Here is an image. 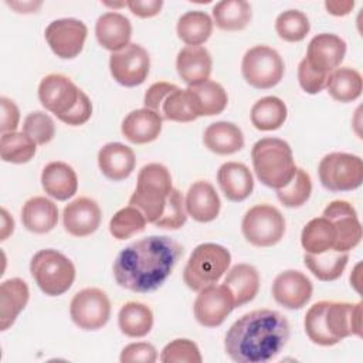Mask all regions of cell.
I'll use <instances>...</instances> for the list:
<instances>
[{"mask_svg":"<svg viewBox=\"0 0 363 363\" xmlns=\"http://www.w3.org/2000/svg\"><path fill=\"white\" fill-rule=\"evenodd\" d=\"M23 132L37 145H47L55 136V125L50 115L41 111L31 112L23 122Z\"/></svg>","mask_w":363,"mask_h":363,"instance_id":"f6af8a7d","label":"cell"},{"mask_svg":"<svg viewBox=\"0 0 363 363\" xmlns=\"http://www.w3.org/2000/svg\"><path fill=\"white\" fill-rule=\"evenodd\" d=\"M102 211L98 203L89 197H78L68 203L62 211L64 228L74 237H86L95 233L101 224Z\"/></svg>","mask_w":363,"mask_h":363,"instance_id":"ffe728a7","label":"cell"},{"mask_svg":"<svg viewBox=\"0 0 363 363\" xmlns=\"http://www.w3.org/2000/svg\"><path fill=\"white\" fill-rule=\"evenodd\" d=\"M323 217L328 218L337 234L335 251L349 252L362 240V224L357 218L354 207L346 200H333L323 210Z\"/></svg>","mask_w":363,"mask_h":363,"instance_id":"e0dca14e","label":"cell"},{"mask_svg":"<svg viewBox=\"0 0 363 363\" xmlns=\"http://www.w3.org/2000/svg\"><path fill=\"white\" fill-rule=\"evenodd\" d=\"M105 6H109V7H113V9H118V7H125L126 6V1H121V3H109V1H104Z\"/></svg>","mask_w":363,"mask_h":363,"instance_id":"9f6ffc18","label":"cell"},{"mask_svg":"<svg viewBox=\"0 0 363 363\" xmlns=\"http://www.w3.org/2000/svg\"><path fill=\"white\" fill-rule=\"evenodd\" d=\"M126 6L135 16L140 18H149L160 13L163 7V1L162 0H129L126 1Z\"/></svg>","mask_w":363,"mask_h":363,"instance_id":"816d5d0a","label":"cell"},{"mask_svg":"<svg viewBox=\"0 0 363 363\" xmlns=\"http://www.w3.org/2000/svg\"><path fill=\"white\" fill-rule=\"evenodd\" d=\"M311 30V23L306 14L301 10L289 9L282 11L275 20V31L284 41H302Z\"/></svg>","mask_w":363,"mask_h":363,"instance_id":"b9f144b4","label":"cell"},{"mask_svg":"<svg viewBox=\"0 0 363 363\" xmlns=\"http://www.w3.org/2000/svg\"><path fill=\"white\" fill-rule=\"evenodd\" d=\"M14 230V221L6 208H1V235L0 240L4 241Z\"/></svg>","mask_w":363,"mask_h":363,"instance_id":"11a10c76","label":"cell"},{"mask_svg":"<svg viewBox=\"0 0 363 363\" xmlns=\"http://www.w3.org/2000/svg\"><path fill=\"white\" fill-rule=\"evenodd\" d=\"M150 57L139 44L130 43L109 57V71L113 79L128 88L143 84L149 75Z\"/></svg>","mask_w":363,"mask_h":363,"instance_id":"4fadbf2b","label":"cell"},{"mask_svg":"<svg viewBox=\"0 0 363 363\" xmlns=\"http://www.w3.org/2000/svg\"><path fill=\"white\" fill-rule=\"evenodd\" d=\"M21 221L31 233H50L58 223V207L52 200L44 196L31 197L21 208Z\"/></svg>","mask_w":363,"mask_h":363,"instance_id":"f546056e","label":"cell"},{"mask_svg":"<svg viewBox=\"0 0 363 363\" xmlns=\"http://www.w3.org/2000/svg\"><path fill=\"white\" fill-rule=\"evenodd\" d=\"M172 190L169 169L160 163H149L138 173L136 189L129 199V204L139 208L147 223L155 224L162 217Z\"/></svg>","mask_w":363,"mask_h":363,"instance_id":"5b68a950","label":"cell"},{"mask_svg":"<svg viewBox=\"0 0 363 363\" xmlns=\"http://www.w3.org/2000/svg\"><path fill=\"white\" fill-rule=\"evenodd\" d=\"M346 54V43L336 34L320 33L315 35L306 50V62L312 69L323 75L340 67Z\"/></svg>","mask_w":363,"mask_h":363,"instance_id":"ac0fdd59","label":"cell"},{"mask_svg":"<svg viewBox=\"0 0 363 363\" xmlns=\"http://www.w3.org/2000/svg\"><path fill=\"white\" fill-rule=\"evenodd\" d=\"M272 296L286 309H301L312 298L311 279L301 271L286 269L279 272L272 282Z\"/></svg>","mask_w":363,"mask_h":363,"instance_id":"d6986e66","label":"cell"},{"mask_svg":"<svg viewBox=\"0 0 363 363\" xmlns=\"http://www.w3.org/2000/svg\"><path fill=\"white\" fill-rule=\"evenodd\" d=\"M157 359V350L152 343L147 342H135L126 345L122 352L119 360L122 363H153Z\"/></svg>","mask_w":363,"mask_h":363,"instance_id":"7dc6e473","label":"cell"},{"mask_svg":"<svg viewBox=\"0 0 363 363\" xmlns=\"http://www.w3.org/2000/svg\"><path fill=\"white\" fill-rule=\"evenodd\" d=\"M86 34L88 28L85 23L72 17L54 20L44 31L45 41L51 51L62 60H72L79 55L84 48Z\"/></svg>","mask_w":363,"mask_h":363,"instance_id":"5bb4252c","label":"cell"},{"mask_svg":"<svg viewBox=\"0 0 363 363\" xmlns=\"http://www.w3.org/2000/svg\"><path fill=\"white\" fill-rule=\"evenodd\" d=\"M234 308L233 294L224 284H214L199 291L193 305L196 320L206 328L220 326Z\"/></svg>","mask_w":363,"mask_h":363,"instance_id":"9a60e30c","label":"cell"},{"mask_svg":"<svg viewBox=\"0 0 363 363\" xmlns=\"http://www.w3.org/2000/svg\"><path fill=\"white\" fill-rule=\"evenodd\" d=\"M251 159L258 180L271 189L286 186L296 172L292 149L279 138H262L251 149Z\"/></svg>","mask_w":363,"mask_h":363,"instance_id":"277c9868","label":"cell"},{"mask_svg":"<svg viewBox=\"0 0 363 363\" xmlns=\"http://www.w3.org/2000/svg\"><path fill=\"white\" fill-rule=\"evenodd\" d=\"M184 206L187 216L199 223H210L217 218L221 201L214 189V186L206 180L194 182L184 199Z\"/></svg>","mask_w":363,"mask_h":363,"instance_id":"7402d4cb","label":"cell"},{"mask_svg":"<svg viewBox=\"0 0 363 363\" xmlns=\"http://www.w3.org/2000/svg\"><path fill=\"white\" fill-rule=\"evenodd\" d=\"M91 115H92V102L88 98V95L84 91H81L77 105L67 115H64L58 119L67 125L79 126V125H84L85 122H88Z\"/></svg>","mask_w":363,"mask_h":363,"instance_id":"681fc988","label":"cell"},{"mask_svg":"<svg viewBox=\"0 0 363 363\" xmlns=\"http://www.w3.org/2000/svg\"><path fill=\"white\" fill-rule=\"evenodd\" d=\"M308 337L319 346H333L347 336H362V302L319 301L303 320Z\"/></svg>","mask_w":363,"mask_h":363,"instance_id":"3957f363","label":"cell"},{"mask_svg":"<svg viewBox=\"0 0 363 363\" xmlns=\"http://www.w3.org/2000/svg\"><path fill=\"white\" fill-rule=\"evenodd\" d=\"M37 150V143L24 132H7L0 138V156L3 162L23 164L30 162Z\"/></svg>","mask_w":363,"mask_h":363,"instance_id":"ab89813d","label":"cell"},{"mask_svg":"<svg viewBox=\"0 0 363 363\" xmlns=\"http://www.w3.org/2000/svg\"><path fill=\"white\" fill-rule=\"evenodd\" d=\"M231 262L230 251L216 242L197 245L183 269V281L191 291L214 285L227 272Z\"/></svg>","mask_w":363,"mask_h":363,"instance_id":"8992f818","label":"cell"},{"mask_svg":"<svg viewBox=\"0 0 363 363\" xmlns=\"http://www.w3.org/2000/svg\"><path fill=\"white\" fill-rule=\"evenodd\" d=\"M211 67V55L203 45H186L179 51L176 58L177 74L189 86L207 81Z\"/></svg>","mask_w":363,"mask_h":363,"instance_id":"603a6c76","label":"cell"},{"mask_svg":"<svg viewBox=\"0 0 363 363\" xmlns=\"http://www.w3.org/2000/svg\"><path fill=\"white\" fill-rule=\"evenodd\" d=\"M223 284L230 289L234 298V306H242L251 302L259 289V274L250 264H237L225 275Z\"/></svg>","mask_w":363,"mask_h":363,"instance_id":"4dcf8cb0","label":"cell"},{"mask_svg":"<svg viewBox=\"0 0 363 363\" xmlns=\"http://www.w3.org/2000/svg\"><path fill=\"white\" fill-rule=\"evenodd\" d=\"M326 89L337 102H353L362 95L363 79L354 68L339 67L328 75Z\"/></svg>","mask_w":363,"mask_h":363,"instance_id":"d6a6232c","label":"cell"},{"mask_svg":"<svg viewBox=\"0 0 363 363\" xmlns=\"http://www.w3.org/2000/svg\"><path fill=\"white\" fill-rule=\"evenodd\" d=\"M241 72L251 86L269 89L282 79L285 64L277 50L268 45H254L242 57Z\"/></svg>","mask_w":363,"mask_h":363,"instance_id":"30bf717a","label":"cell"},{"mask_svg":"<svg viewBox=\"0 0 363 363\" xmlns=\"http://www.w3.org/2000/svg\"><path fill=\"white\" fill-rule=\"evenodd\" d=\"M81 89L62 74H48L38 85L41 105L57 118L67 115L78 102Z\"/></svg>","mask_w":363,"mask_h":363,"instance_id":"2e32d148","label":"cell"},{"mask_svg":"<svg viewBox=\"0 0 363 363\" xmlns=\"http://www.w3.org/2000/svg\"><path fill=\"white\" fill-rule=\"evenodd\" d=\"M30 289L21 278H10L0 285V330H7L26 308Z\"/></svg>","mask_w":363,"mask_h":363,"instance_id":"83f0119b","label":"cell"},{"mask_svg":"<svg viewBox=\"0 0 363 363\" xmlns=\"http://www.w3.org/2000/svg\"><path fill=\"white\" fill-rule=\"evenodd\" d=\"M69 315L79 329L98 330L109 320L111 301L99 288H84L71 299Z\"/></svg>","mask_w":363,"mask_h":363,"instance_id":"7c38bea8","label":"cell"},{"mask_svg":"<svg viewBox=\"0 0 363 363\" xmlns=\"http://www.w3.org/2000/svg\"><path fill=\"white\" fill-rule=\"evenodd\" d=\"M95 35L102 48L116 52L130 44L132 24L123 14L118 11H106L96 20Z\"/></svg>","mask_w":363,"mask_h":363,"instance_id":"44dd1931","label":"cell"},{"mask_svg":"<svg viewBox=\"0 0 363 363\" xmlns=\"http://www.w3.org/2000/svg\"><path fill=\"white\" fill-rule=\"evenodd\" d=\"M201 360L199 346L190 339H174L160 353V362L163 363H201Z\"/></svg>","mask_w":363,"mask_h":363,"instance_id":"ee69618b","label":"cell"},{"mask_svg":"<svg viewBox=\"0 0 363 363\" xmlns=\"http://www.w3.org/2000/svg\"><path fill=\"white\" fill-rule=\"evenodd\" d=\"M325 7L329 14L340 17V16H347L353 10L354 1L353 0H342V1L328 0L325 1Z\"/></svg>","mask_w":363,"mask_h":363,"instance_id":"f5cc1de1","label":"cell"},{"mask_svg":"<svg viewBox=\"0 0 363 363\" xmlns=\"http://www.w3.org/2000/svg\"><path fill=\"white\" fill-rule=\"evenodd\" d=\"M336 238L337 234L333 224L323 216L308 221L301 233V244L308 254H320L335 250Z\"/></svg>","mask_w":363,"mask_h":363,"instance_id":"1f68e13d","label":"cell"},{"mask_svg":"<svg viewBox=\"0 0 363 363\" xmlns=\"http://www.w3.org/2000/svg\"><path fill=\"white\" fill-rule=\"evenodd\" d=\"M289 335V322L281 312L255 309L230 326L224 349L237 363H267L281 353Z\"/></svg>","mask_w":363,"mask_h":363,"instance_id":"7a4b0ae2","label":"cell"},{"mask_svg":"<svg viewBox=\"0 0 363 363\" xmlns=\"http://www.w3.org/2000/svg\"><path fill=\"white\" fill-rule=\"evenodd\" d=\"M349 261V252H340L329 250L320 254L303 255V262L306 268L320 281L329 282L342 277Z\"/></svg>","mask_w":363,"mask_h":363,"instance_id":"8d00e7d4","label":"cell"},{"mask_svg":"<svg viewBox=\"0 0 363 363\" xmlns=\"http://www.w3.org/2000/svg\"><path fill=\"white\" fill-rule=\"evenodd\" d=\"M218 186L230 201H242L254 190V179L250 169L240 162H225L217 170Z\"/></svg>","mask_w":363,"mask_h":363,"instance_id":"d4e9b609","label":"cell"},{"mask_svg":"<svg viewBox=\"0 0 363 363\" xmlns=\"http://www.w3.org/2000/svg\"><path fill=\"white\" fill-rule=\"evenodd\" d=\"M145 108L159 113L162 119L173 122H191L199 118L190 88L180 89L170 82L152 84L143 98Z\"/></svg>","mask_w":363,"mask_h":363,"instance_id":"ba28073f","label":"cell"},{"mask_svg":"<svg viewBox=\"0 0 363 363\" xmlns=\"http://www.w3.org/2000/svg\"><path fill=\"white\" fill-rule=\"evenodd\" d=\"M251 17V4L245 0H223L213 6V23L224 31L244 30Z\"/></svg>","mask_w":363,"mask_h":363,"instance_id":"836d02e7","label":"cell"},{"mask_svg":"<svg viewBox=\"0 0 363 363\" xmlns=\"http://www.w3.org/2000/svg\"><path fill=\"white\" fill-rule=\"evenodd\" d=\"M183 255V247L167 235H150L126 245L112 271L119 286L146 294L160 288Z\"/></svg>","mask_w":363,"mask_h":363,"instance_id":"6da1fadb","label":"cell"},{"mask_svg":"<svg viewBox=\"0 0 363 363\" xmlns=\"http://www.w3.org/2000/svg\"><path fill=\"white\" fill-rule=\"evenodd\" d=\"M9 6H11L18 13H35L41 7V1H7Z\"/></svg>","mask_w":363,"mask_h":363,"instance_id":"db71d44e","label":"cell"},{"mask_svg":"<svg viewBox=\"0 0 363 363\" xmlns=\"http://www.w3.org/2000/svg\"><path fill=\"white\" fill-rule=\"evenodd\" d=\"M199 116H213L221 113L228 102V95L221 84L207 79L201 84L189 86Z\"/></svg>","mask_w":363,"mask_h":363,"instance_id":"f35d334b","label":"cell"},{"mask_svg":"<svg viewBox=\"0 0 363 363\" xmlns=\"http://www.w3.org/2000/svg\"><path fill=\"white\" fill-rule=\"evenodd\" d=\"M203 143L216 155H233L244 147V135L235 123L218 121L206 128L203 133Z\"/></svg>","mask_w":363,"mask_h":363,"instance_id":"f1b7e54d","label":"cell"},{"mask_svg":"<svg viewBox=\"0 0 363 363\" xmlns=\"http://www.w3.org/2000/svg\"><path fill=\"white\" fill-rule=\"evenodd\" d=\"M187 211L184 206V199L180 190L174 189L169 194L164 211L162 217L155 223L159 228H169V230H179L186 224Z\"/></svg>","mask_w":363,"mask_h":363,"instance_id":"bcb514c9","label":"cell"},{"mask_svg":"<svg viewBox=\"0 0 363 363\" xmlns=\"http://www.w3.org/2000/svg\"><path fill=\"white\" fill-rule=\"evenodd\" d=\"M241 231L244 238L255 247H271L285 234V218L271 204H257L242 217Z\"/></svg>","mask_w":363,"mask_h":363,"instance_id":"8fae6325","label":"cell"},{"mask_svg":"<svg viewBox=\"0 0 363 363\" xmlns=\"http://www.w3.org/2000/svg\"><path fill=\"white\" fill-rule=\"evenodd\" d=\"M311 193H312V180L309 173L303 169H296L291 182L286 186L277 189L278 200L285 207H291V208L303 206L309 200Z\"/></svg>","mask_w":363,"mask_h":363,"instance_id":"7bdbcfd3","label":"cell"},{"mask_svg":"<svg viewBox=\"0 0 363 363\" xmlns=\"http://www.w3.org/2000/svg\"><path fill=\"white\" fill-rule=\"evenodd\" d=\"M318 174L326 190L350 191L362 186L363 162L357 155L332 152L320 159Z\"/></svg>","mask_w":363,"mask_h":363,"instance_id":"9c48e42d","label":"cell"},{"mask_svg":"<svg viewBox=\"0 0 363 363\" xmlns=\"http://www.w3.org/2000/svg\"><path fill=\"white\" fill-rule=\"evenodd\" d=\"M0 106H1V123H0L1 133L14 132L17 129L18 121H20V111H18L17 105L10 98L1 96Z\"/></svg>","mask_w":363,"mask_h":363,"instance_id":"f907efd6","label":"cell"},{"mask_svg":"<svg viewBox=\"0 0 363 363\" xmlns=\"http://www.w3.org/2000/svg\"><path fill=\"white\" fill-rule=\"evenodd\" d=\"M298 81L301 88L311 95L319 94L326 88L328 75H323L320 72H316L309 67L306 60L303 58L298 65Z\"/></svg>","mask_w":363,"mask_h":363,"instance_id":"c3c4849f","label":"cell"},{"mask_svg":"<svg viewBox=\"0 0 363 363\" xmlns=\"http://www.w3.org/2000/svg\"><path fill=\"white\" fill-rule=\"evenodd\" d=\"M135 164V152L121 142L106 143L98 152V166L109 180L119 182L129 177Z\"/></svg>","mask_w":363,"mask_h":363,"instance_id":"cb8c5ba5","label":"cell"},{"mask_svg":"<svg viewBox=\"0 0 363 363\" xmlns=\"http://www.w3.org/2000/svg\"><path fill=\"white\" fill-rule=\"evenodd\" d=\"M118 325L123 335L129 337H143L153 326L152 309L140 302H126L118 313Z\"/></svg>","mask_w":363,"mask_h":363,"instance_id":"d590c367","label":"cell"},{"mask_svg":"<svg viewBox=\"0 0 363 363\" xmlns=\"http://www.w3.org/2000/svg\"><path fill=\"white\" fill-rule=\"evenodd\" d=\"M30 272L38 288L48 296L65 294L75 279L72 261L52 248L40 250L33 255Z\"/></svg>","mask_w":363,"mask_h":363,"instance_id":"52a82bcc","label":"cell"},{"mask_svg":"<svg viewBox=\"0 0 363 363\" xmlns=\"http://www.w3.org/2000/svg\"><path fill=\"white\" fill-rule=\"evenodd\" d=\"M211 17L201 10H190L177 20L176 31L179 38L187 45H200L206 43L213 33Z\"/></svg>","mask_w":363,"mask_h":363,"instance_id":"74e56055","label":"cell"},{"mask_svg":"<svg viewBox=\"0 0 363 363\" xmlns=\"http://www.w3.org/2000/svg\"><path fill=\"white\" fill-rule=\"evenodd\" d=\"M162 116L147 108L129 112L122 121V135L132 143L143 145L153 142L162 132Z\"/></svg>","mask_w":363,"mask_h":363,"instance_id":"484cf974","label":"cell"},{"mask_svg":"<svg viewBox=\"0 0 363 363\" xmlns=\"http://www.w3.org/2000/svg\"><path fill=\"white\" fill-rule=\"evenodd\" d=\"M288 109L285 102L274 95L258 99L251 108V123L258 130H277L286 121Z\"/></svg>","mask_w":363,"mask_h":363,"instance_id":"e575fe53","label":"cell"},{"mask_svg":"<svg viewBox=\"0 0 363 363\" xmlns=\"http://www.w3.org/2000/svg\"><path fill=\"white\" fill-rule=\"evenodd\" d=\"M41 186L48 196L64 201L77 193L78 177L68 163L51 162L43 169Z\"/></svg>","mask_w":363,"mask_h":363,"instance_id":"4316f807","label":"cell"},{"mask_svg":"<svg viewBox=\"0 0 363 363\" xmlns=\"http://www.w3.org/2000/svg\"><path fill=\"white\" fill-rule=\"evenodd\" d=\"M146 223L147 220L143 213L129 204L112 216L109 221V233L116 240H128L132 235L142 233L146 228Z\"/></svg>","mask_w":363,"mask_h":363,"instance_id":"60d3db41","label":"cell"}]
</instances>
